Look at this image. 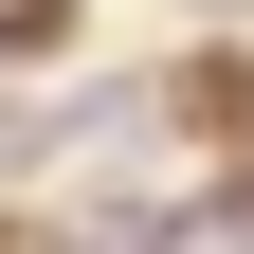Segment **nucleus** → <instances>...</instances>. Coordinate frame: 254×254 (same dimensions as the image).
<instances>
[{"label": "nucleus", "mask_w": 254, "mask_h": 254, "mask_svg": "<svg viewBox=\"0 0 254 254\" xmlns=\"http://www.w3.org/2000/svg\"><path fill=\"white\" fill-rule=\"evenodd\" d=\"M182 109H200V127H254V55H200V73H182Z\"/></svg>", "instance_id": "1"}]
</instances>
